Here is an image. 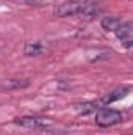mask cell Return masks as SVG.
<instances>
[{
  "instance_id": "9c48e42d",
  "label": "cell",
  "mask_w": 133,
  "mask_h": 135,
  "mask_svg": "<svg viewBox=\"0 0 133 135\" xmlns=\"http://www.w3.org/2000/svg\"><path fill=\"white\" fill-rule=\"evenodd\" d=\"M44 50H45V47L41 44V42H27L25 44V49H24V54L27 55V57H38V55H41V54H44Z\"/></svg>"
},
{
  "instance_id": "3957f363",
  "label": "cell",
  "mask_w": 133,
  "mask_h": 135,
  "mask_svg": "<svg viewBox=\"0 0 133 135\" xmlns=\"http://www.w3.org/2000/svg\"><path fill=\"white\" fill-rule=\"evenodd\" d=\"M14 124L25 127V129H32V131H41L49 126V123L39 116H19L14 119Z\"/></svg>"
},
{
  "instance_id": "6da1fadb",
  "label": "cell",
  "mask_w": 133,
  "mask_h": 135,
  "mask_svg": "<svg viewBox=\"0 0 133 135\" xmlns=\"http://www.w3.org/2000/svg\"><path fill=\"white\" fill-rule=\"evenodd\" d=\"M122 119H124L122 112L114 110V108H108V107H102L96 113V124L100 126V127L116 126V124L122 123Z\"/></svg>"
},
{
  "instance_id": "8992f818",
  "label": "cell",
  "mask_w": 133,
  "mask_h": 135,
  "mask_svg": "<svg viewBox=\"0 0 133 135\" xmlns=\"http://www.w3.org/2000/svg\"><path fill=\"white\" fill-rule=\"evenodd\" d=\"M129 91H130V86H122V88L114 90V91L110 93L108 96H105V98H102V99H99V101H96V102H97V105L102 108V107H105V105H108V104H111V102H114V101H117V99H121V98H124Z\"/></svg>"
},
{
  "instance_id": "30bf717a",
  "label": "cell",
  "mask_w": 133,
  "mask_h": 135,
  "mask_svg": "<svg viewBox=\"0 0 133 135\" xmlns=\"http://www.w3.org/2000/svg\"><path fill=\"white\" fill-rule=\"evenodd\" d=\"M39 135H69L66 131H61V129H41L39 131Z\"/></svg>"
},
{
  "instance_id": "277c9868",
  "label": "cell",
  "mask_w": 133,
  "mask_h": 135,
  "mask_svg": "<svg viewBox=\"0 0 133 135\" xmlns=\"http://www.w3.org/2000/svg\"><path fill=\"white\" fill-rule=\"evenodd\" d=\"M116 38L121 41V44L127 49H130L133 44V25L132 22H122L117 28H116Z\"/></svg>"
},
{
  "instance_id": "5b68a950",
  "label": "cell",
  "mask_w": 133,
  "mask_h": 135,
  "mask_svg": "<svg viewBox=\"0 0 133 135\" xmlns=\"http://www.w3.org/2000/svg\"><path fill=\"white\" fill-rule=\"evenodd\" d=\"M28 86H30V80L22 79V77H11V79H5L0 82L2 91H16V90H24Z\"/></svg>"
},
{
  "instance_id": "7a4b0ae2",
  "label": "cell",
  "mask_w": 133,
  "mask_h": 135,
  "mask_svg": "<svg viewBox=\"0 0 133 135\" xmlns=\"http://www.w3.org/2000/svg\"><path fill=\"white\" fill-rule=\"evenodd\" d=\"M86 2H78V0H67L60 5L55 6L53 14L57 17H67V16H75V14H81L86 8Z\"/></svg>"
},
{
  "instance_id": "52a82bcc",
  "label": "cell",
  "mask_w": 133,
  "mask_h": 135,
  "mask_svg": "<svg viewBox=\"0 0 133 135\" xmlns=\"http://www.w3.org/2000/svg\"><path fill=\"white\" fill-rule=\"evenodd\" d=\"M100 107L97 105V102H78V104H74V110L78 113V115H91L94 112H97Z\"/></svg>"
},
{
  "instance_id": "ba28073f",
  "label": "cell",
  "mask_w": 133,
  "mask_h": 135,
  "mask_svg": "<svg viewBox=\"0 0 133 135\" xmlns=\"http://www.w3.org/2000/svg\"><path fill=\"white\" fill-rule=\"evenodd\" d=\"M122 24V21L119 19V17H116V16H106V17H103L102 21H100V25H102V28L103 30H106V32H116V28L119 27Z\"/></svg>"
}]
</instances>
